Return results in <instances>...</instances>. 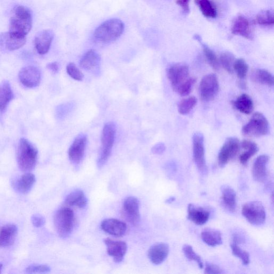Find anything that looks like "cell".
I'll list each match as a JSON object with an SVG mask.
<instances>
[{"instance_id":"obj_1","label":"cell","mask_w":274,"mask_h":274,"mask_svg":"<svg viewBox=\"0 0 274 274\" xmlns=\"http://www.w3.org/2000/svg\"><path fill=\"white\" fill-rule=\"evenodd\" d=\"M32 27V13L23 6H16L12 10L9 32L26 36Z\"/></svg>"},{"instance_id":"obj_2","label":"cell","mask_w":274,"mask_h":274,"mask_svg":"<svg viewBox=\"0 0 274 274\" xmlns=\"http://www.w3.org/2000/svg\"><path fill=\"white\" fill-rule=\"evenodd\" d=\"M38 150L28 140L21 139L18 143L17 159L18 167L23 172H29L35 168L38 159Z\"/></svg>"},{"instance_id":"obj_3","label":"cell","mask_w":274,"mask_h":274,"mask_svg":"<svg viewBox=\"0 0 274 274\" xmlns=\"http://www.w3.org/2000/svg\"><path fill=\"white\" fill-rule=\"evenodd\" d=\"M124 30V23L118 19H111L104 22L96 29L95 38L102 42H111L117 39Z\"/></svg>"},{"instance_id":"obj_4","label":"cell","mask_w":274,"mask_h":274,"mask_svg":"<svg viewBox=\"0 0 274 274\" xmlns=\"http://www.w3.org/2000/svg\"><path fill=\"white\" fill-rule=\"evenodd\" d=\"M116 131V127L114 123L109 122L105 125L102 135V149L97 162L99 168H102L111 156L115 140Z\"/></svg>"},{"instance_id":"obj_5","label":"cell","mask_w":274,"mask_h":274,"mask_svg":"<svg viewBox=\"0 0 274 274\" xmlns=\"http://www.w3.org/2000/svg\"><path fill=\"white\" fill-rule=\"evenodd\" d=\"M54 221L59 236L67 239L74 229V213L70 208H61L55 214Z\"/></svg>"},{"instance_id":"obj_6","label":"cell","mask_w":274,"mask_h":274,"mask_svg":"<svg viewBox=\"0 0 274 274\" xmlns=\"http://www.w3.org/2000/svg\"><path fill=\"white\" fill-rule=\"evenodd\" d=\"M269 130L266 117L258 112L254 114L249 122L243 126L242 132L245 136L259 137L267 134Z\"/></svg>"},{"instance_id":"obj_7","label":"cell","mask_w":274,"mask_h":274,"mask_svg":"<svg viewBox=\"0 0 274 274\" xmlns=\"http://www.w3.org/2000/svg\"><path fill=\"white\" fill-rule=\"evenodd\" d=\"M242 213L246 220L254 225H261L266 220L265 209L262 203L257 201L245 204L243 206Z\"/></svg>"},{"instance_id":"obj_8","label":"cell","mask_w":274,"mask_h":274,"mask_svg":"<svg viewBox=\"0 0 274 274\" xmlns=\"http://www.w3.org/2000/svg\"><path fill=\"white\" fill-rule=\"evenodd\" d=\"M219 90L217 76L214 74L205 76L201 80L199 93L201 100L204 102L211 101L216 96Z\"/></svg>"},{"instance_id":"obj_9","label":"cell","mask_w":274,"mask_h":274,"mask_svg":"<svg viewBox=\"0 0 274 274\" xmlns=\"http://www.w3.org/2000/svg\"><path fill=\"white\" fill-rule=\"evenodd\" d=\"M241 144L235 137H230L226 140L218 155V163L221 167H224L238 154Z\"/></svg>"},{"instance_id":"obj_10","label":"cell","mask_w":274,"mask_h":274,"mask_svg":"<svg viewBox=\"0 0 274 274\" xmlns=\"http://www.w3.org/2000/svg\"><path fill=\"white\" fill-rule=\"evenodd\" d=\"M189 68L184 63H177L170 66L167 70V77L173 89L184 84L189 78Z\"/></svg>"},{"instance_id":"obj_11","label":"cell","mask_w":274,"mask_h":274,"mask_svg":"<svg viewBox=\"0 0 274 274\" xmlns=\"http://www.w3.org/2000/svg\"><path fill=\"white\" fill-rule=\"evenodd\" d=\"M193 154L197 168L202 173H206L207 167L205 157L204 138L200 132L195 133L193 136Z\"/></svg>"},{"instance_id":"obj_12","label":"cell","mask_w":274,"mask_h":274,"mask_svg":"<svg viewBox=\"0 0 274 274\" xmlns=\"http://www.w3.org/2000/svg\"><path fill=\"white\" fill-rule=\"evenodd\" d=\"M18 78L21 83L25 87L34 88L40 84L41 73L37 67L32 66H27L21 70Z\"/></svg>"},{"instance_id":"obj_13","label":"cell","mask_w":274,"mask_h":274,"mask_svg":"<svg viewBox=\"0 0 274 274\" xmlns=\"http://www.w3.org/2000/svg\"><path fill=\"white\" fill-rule=\"evenodd\" d=\"M87 136L79 134L72 143L69 150V158L74 164H79L83 160L87 145Z\"/></svg>"},{"instance_id":"obj_14","label":"cell","mask_w":274,"mask_h":274,"mask_svg":"<svg viewBox=\"0 0 274 274\" xmlns=\"http://www.w3.org/2000/svg\"><path fill=\"white\" fill-rule=\"evenodd\" d=\"M26 42V36L10 32L0 34V44L9 51L21 49Z\"/></svg>"},{"instance_id":"obj_15","label":"cell","mask_w":274,"mask_h":274,"mask_svg":"<svg viewBox=\"0 0 274 274\" xmlns=\"http://www.w3.org/2000/svg\"><path fill=\"white\" fill-rule=\"evenodd\" d=\"M106 245L107 253L116 263L122 262L127 252V246L122 241H114L111 239L104 240Z\"/></svg>"},{"instance_id":"obj_16","label":"cell","mask_w":274,"mask_h":274,"mask_svg":"<svg viewBox=\"0 0 274 274\" xmlns=\"http://www.w3.org/2000/svg\"><path fill=\"white\" fill-rule=\"evenodd\" d=\"M124 211L127 220L135 225L140 221L139 201L134 197L126 198L123 203Z\"/></svg>"},{"instance_id":"obj_17","label":"cell","mask_w":274,"mask_h":274,"mask_svg":"<svg viewBox=\"0 0 274 274\" xmlns=\"http://www.w3.org/2000/svg\"><path fill=\"white\" fill-rule=\"evenodd\" d=\"M269 157L261 155L255 160L252 168V176L254 180L259 182L265 181L268 176L267 166Z\"/></svg>"},{"instance_id":"obj_18","label":"cell","mask_w":274,"mask_h":274,"mask_svg":"<svg viewBox=\"0 0 274 274\" xmlns=\"http://www.w3.org/2000/svg\"><path fill=\"white\" fill-rule=\"evenodd\" d=\"M54 33L51 30H44L35 35L34 45L36 51L40 55L47 54L54 39Z\"/></svg>"},{"instance_id":"obj_19","label":"cell","mask_w":274,"mask_h":274,"mask_svg":"<svg viewBox=\"0 0 274 274\" xmlns=\"http://www.w3.org/2000/svg\"><path fill=\"white\" fill-rule=\"evenodd\" d=\"M169 247L167 244L158 243L151 246L148 252V256L151 261L156 265L161 264L168 256Z\"/></svg>"},{"instance_id":"obj_20","label":"cell","mask_w":274,"mask_h":274,"mask_svg":"<svg viewBox=\"0 0 274 274\" xmlns=\"http://www.w3.org/2000/svg\"><path fill=\"white\" fill-rule=\"evenodd\" d=\"M209 212L203 207L190 204L188 207V218L198 225H203L209 220Z\"/></svg>"},{"instance_id":"obj_21","label":"cell","mask_w":274,"mask_h":274,"mask_svg":"<svg viewBox=\"0 0 274 274\" xmlns=\"http://www.w3.org/2000/svg\"><path fill=\"white\" fill-rule=\"evenodd\" d=\"M232 32L234 35L242 36L247 39L253 38L250 23L247 18L242 16L237 17L235 20Z\"/></svg>"},{"instance_id":"obj_22","label":"cell","mask_w":274,"mask_h":274,"mask_svg":"<svg viewBox=\"0 0 274 274\" xmlns=\"http://www.w3.org/2000/svg\"><path fill=\"white\" fill-rule=\"evenodd\" d=\"M102 230L107 234L117 237L123 236L126 233V224L115 218H108L101 225Z\"/></svg>"},{"instance_id":"obj_23","label":"cell","mask_w":274,"mask_h":274,"mask_svg":"<svg viewBox=\"0 0 274 274\" xmlns=\"http://www.w3.org/2000/svg\"><path fill=\"white\" fill-rule=\"evenodd\" d=\"M100 57L94 50L87 52L80 60V67L86 71H95L99 68Z\"/></svg>"},{"instance_id":"obj_24","label":"cell","mask_w":274,"mask_h":274,"mask_svg":"<svg viewBox=\"0 0 274 274\" xmlns=\"http://www.w3.org/2000/svg\"><path fill=\"white\" fill-rule=\"evenodd\" d=\"M17 234V227L14 224H7L0 230V247L7 248L12 245Z\"/></svg>"},{"instance_id":"obj_25","label":"cell","mask_w":274,"mask_h":274,"mask_svg":"<svg viewBox=\"0 0 274 274\" xmlns=\"http://www.w3.org/2000/svg\"><path fill=\"white\" fill-rule=\"evenodd\" d=\"M221 199L223 205L228 211L232 213L235 211L236 208V193L235 191L227 186L221 188Z\"/></svg>"},{"instance_id":"obj_26","label":"cell","mask_w":274,"mask_h":274,"mask_svg":"<svg viewBox=\"0 0 274 274\" xmlns=\"http://www.w3.org/2000/svg\"><path fill=\"white\" fill-rule=\"evenodd\" d=\"M35 182V176L31 173L27 172L18 178L14 187L18 193L22 194L29 193Z\"/></svg>"},{"instance_id":"obj_27","label":"cell","mask_w":274,"mask_h":274,"mask_svg":"<svg viewBox=\"0 0 274 274\" xmlns=\"http://www.w3.org/2000/svg\"><path fill=\"white\" fill-rule=\"evenodd\" d=\"M14 98L10 84L8 81L0 83V113H3Z\"/></svg>"},{"instance_id":"obj_28","label":"cell","mask_w":274,"mask_h":274,"mask_svg":"<svg viewBox=\"0 0 274 274\" xmlns=\"http://www.w3.org/2000/svg\"><path fill=\"white\" fill-rule=\"evenodd\" d=\"M233 105L237 111L246 115L251 114L254 109V104L252 98L246 94H243L239 96L233 102Z\"/></svg>"},{"instance_id":"obj_29","label":"cell","mask_w":274,"mask_h":274,"mask_svg":"<svg viewBox=\"0 0 274 274\" xmlns=\"http://www.w3.org/2000/svg\"><path fill=\"white\" fill-rule=\"evenodd\" d=\"M65 203L70 206H75L80 208H85L87 203V198L84 192L81 190H76L71 192L66 197Z\"/></svg>"},{"instance_id":"obj_30","label":"cell","mask_w":274,"mask_h":274,"mask_svg":"<svg viewBox=\"0 0 274 274\" xmlns=\"http://www.w3.org/2000/svg\"><path fill=\"white\" fill-rule=\"evenodd\" d=\"M241 146L245 152L241 155L240 161L243 165H245L249 160L258 152L259 148L256 143L248 140L243 141L241 143Z\"/></svg>"},{"instance_id":"obj_31","label":"cell","mask_w":274,"mask_h":274,"mask_svg":"<svg viewBox=\"0 0 274 274\" xmlns=\"http://www.w3.org/2000/svg\"><path fill=\"white\" fill-rule=\"evenodd\" d=\"M201 237L203 242L207 245L215 247L222 243V235L221 233L213 229H206L204 231Z\"/></svg>"},{"instance_id":"obj_32","label":"cell","mask_w":274,"mask_h":274,"mask_svg":"<svg viewBox=\"0 0 274 274\" xmlns=\"http://www.w3.org/2000/svg\"><path fill=\"white\" fill-rule=\"evenodd\" d=\"M252 79L261 84L272 87L274 79L270 72L262 69L255 70L252 75Z\"/></svg>"},{"instance_id":"obj_33","label":"cell","mask_w":274,"mask_h":274,"mask_svg":"<svg viewBox=\"0 0 274 274\" xmlns=\"http://www.w3.org/2000/svg\"><path fill=\"white\" fill-rule=\"evenodd\" d=\"M196 2L200 11L206 17L214 18L217 16L216 9L209 0H196Z\"/></svg>"},{"instance_id":"obj_34","label":"cell","mask_w":274,"mask_h":274,"mask_svg":"<svg viewBox=\"0 0 274 274\" xmlns=\"http://www.w3.org/2000/svg\"><path fill=\"white\" fill-rule=\"evenodd\" d=\"M197 103L195 97H190L181 100L178 105V111L181 115H187L195 108Z\"/></svg>"},{"instance_id":"obj_35","label":"cell","mask_w":274,"mask_h":274,"mask_svg":"<svg viewBox=\"0 0 274 274\" xmlns=\"http://www.w3.org/2000/svg\"><path fill=\"white\" fill-rule=\"evenodd\" d=\"M235 62V57L230 52H224L221 55L219 63L223 69L229 74H233L234 72L233 65Z\"/></svg>"},{"instance_id":"obj_36","label":"cell","mask_w":274,"mask_h":274,"mask_svg":"<svg viewBox=\"0 0 274 274\" xmlns=\"http://www.w3.org/2000/svg\"><path fill=\"white\" fill-rule=\"evenodd\" d=\"M233 69L236 71L237 77L240 79L243 80L245 79L246 76H247L249 66L244 59H239L235 61Z\"/></svg>"},{"instance_id":"obj_37","label":"cell","mask_w":274,"mask_h":274,"mask_svg":"<svg viewBox=\"0 0 274 274\" xmlns=\"http://www.w3.org/2000/svg\"><path fill=\"white\" fill-rule=\"evenodd\" d=\"M231 249L234 256L239 258L242 260L244 265L247 266L250 262V254L248 252L242 250L239 247L238 244L233 242L231 245Z\"/></svg>"},{"instance_id":"obj_38","label":"cell","mask_w":274,"mask_h":274,"mask_svg":"<svg viewBox=\"0 0 274 274\" xmlns=\"http://www.w3.org/2000/svg\"><path fill=\"white\" fill-rule=\"evenodd\" d=\"M255 22L260 25L272 26L274 24V16L271 11H263L258 14Z\"/></svg>"},{"instance_id":"obj_39","label":"cell","mask_w":274,"mask_h":274,"mask_svg":"<svg viewBox=\"0 0 274 274\" xmlns=\"http://www.w3.org/2000/svg\"><path fill=\"white\" fill-rule=\"evenodd\" d=\"M182 251H184L187 259L196 262L200 269L204 268V264L202 258L195 252L191 246L187 244L185 245L182 247Z\"/></svg>"},{"instance_id":"obj_40","label":"cell","mask_w":274,"mask_h":274,"mask_svg":"<svg viewBox=\"0 0 274 274\" xmlns=\"http://www.w3.org/2000/svg\"><path fill=\"white\" fill-rule=\"evenodd\" d=\"M203 51L205 56L209 65L211 66L214 70H218L220 68V63L216 56L215 53L210 49L205 44H203Z\"/></svg>"},{"instance_id":"obj_41","label":"cell","mask_w":274,"mask_h":274,"mask_svg":"<svg viewBox=\"0 0 274 274\" xmlns=\"http://www.w3.org/2000/svg\"><path fill=\"white\" fill-rule=\"evenodd\" d=\"M196 81V78L193 77H189L184 84H182L177 88L176 92L182 97L188 96L191 93L192 89H193Z\"/></svg>"},{"instance_id":"obj_42","label":"cell","mask_w":274,"mask_h":274,"mask_svg":"<svg viewBox=\"0 0 274 274\" xmlns=\"http://www.w3.org/2000/svg\"><path fill=\"white\" fill-rule=\"evenodd\" d=\"M67 72L70 77L76 80L81 81L84 78L83 73L74 63H70L69 64L67 67Z\"/></svg>"},{"instance_id":"obj_43","label":"cell","mask_w":274,"mask_h":274,"mask_svg":"<svg viewBox=\"0 0 274 274\" xmlns=\"http://www.w3.org/2000/svg\"><path fill=\"white\" fill-rule=\"evenodd\" d=\"M51 271V268L44 264H34L27 267L26 272L29 273H48Z\"/></svg>"},{"instance_id":"obj_44","label":"cell","mask_w":274,"mask_h":274,"mask_svg":"<svg viewBox=\"0 0 274 274\" xmlns=\"http://www.w3.org/2000/svg\"><path fill=\"white\" fill-rule=\"evenodd\" d=\"M205 273L207 274H218L223 273L222 269L211 263H206Z\"/></svg>"},{"instance_id":"obj_45","label":"cell","mask_w":274,"mask_h":274,"mask_svg":"<svg viewBox=\"0 0 274 274\" xmlns=\"http://www.w3.org/2000/svg\"><path fill=\"white\" fill-rule=\"evenodd\" d=\"M32 224L35 227H39L45 224L44 218L40 214H34L31 217Z\"/></svg>"},{"instance_id":"obj_46","label":"cell","mask_w":274,"mask_h":274,"mask_svg":"<svg viewBox=\"0 0 274 274\" xmlns=\"http://www.w3.org/2000/svg\"><path fill=\"white\" fill-rule=\"evenodd\" d=\"M189 0H178L177 4L184 11L185 13L189 12Z\"/></svg>"},{"instance_id":"obj_47","label":"cell","mask_w":274,"mask_h":274,"mask_svg":"<svg viewBox=\"0 0 274 274\" xmlns=\"http://www.w3.org/2000/svg\"><path fill=\"white\" fill-rule=\"evenodd\" d=\"M47 68L53 74H57L59 70V64L56 62L49 63L47 66Z\"/></svg>"},{"instance_id":"obj_48","label":"cell","mask_w":274,"mask_h":274,"mask_svg":"<svg viewBox=\"0 0 274 274\" xmlns=\"http://www.w3.org/2000/svg\"><path fill=\"white\" fill-rule=\"evenodd\" d=\"M164 150V146L162 144H159L154 146L152 148V152L154 154H160Z\"/></svg>"},{"instance_id":"obj_49","label":"cell","mask_w":274,"mask_h":274,"mask_svg":"<svg viewBox=\"0 0 274 274\" xmlns=\"http://www.w3.org/2000/svg\"><path fill=\"white\" fill-rule=\"evenodd\" d=\"M175 200V198L174 197H170L166 200V203L168 204H171L173 202H174Z\"/></svg>"},{"instance_id":"obj_50","label":"cell","mask_w":274,"mask_h":274,"mask_svg":"<svg viewBox=\"0 0 274 274\" xmlns=\"http://www.w3.org/2000/svg\"><path fill=\"white\" fill-rule=\"evenodd\" d=\"M3 267V264L2 263H0V273L2 272Z\"/></svg>"}]
</instances>
